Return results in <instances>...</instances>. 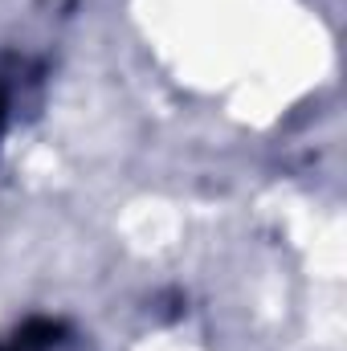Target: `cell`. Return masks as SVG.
I'll return each mask as SVG.
<instances>
[{
    "mask_svg": "<svg viewBox=\"0 0 347 351\" xmlns=\"http://www.w3.org/2000/svg\"><path fill=\"white\" fill-rule=\"evenodd\" d=\"M8 102H12V94H8V82H4V74H0V131H4V123H8Z\"/></svg>",
    "mask_w": 347,
    "mask_h": 351,
    "instance_id": "obj_2",
    "label": "cell"
},
{
    "mask_svg": "<svg viewBox=\"0 0 347 351\" xmlns=\"http://www.w3.org/2000/svg\"><path fill=\"white\" fill-rule=\"evenodd\" d=\"M62 335H66V327L62 323H49V319H33V323H25V327H16L0 351H53L62 343Z\"/></svg>",
    "mask_w": 347,
    "mask_h": 351,
    "instance_id": "obj_1",
    "label": "cell"
}]
</instances>
